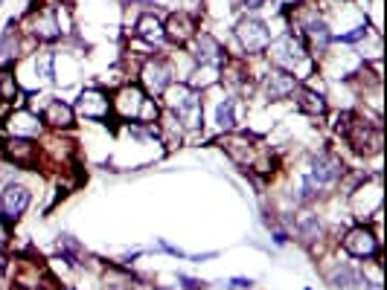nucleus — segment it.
<instances>
[{"instance_id": "1", "label": "nucleus", "mask_w": 387, "mask_h": 290, "mask_svg": "<svg viewBox=\"0 0 387 290\" xmlns=\"http://www.w3.org/2000/svg\"><path fill=\"white\" fill-rule=\"evenodd\" d=\"M166 108L184 128L198 131L204 125V108H201V93L189 84H169L166 87Z\"/></svg>"}, {"instance_id": "2", "label": "nucleus", "mask_w": 387, "mask_h": 290, "mask_svg": "<svg viewBox=\"0 0 387 290\" xmlns=\"http://www.w3.org/2000/svg\"><path fill=\"white\" fill-rule=\"evenodd\" d=\"M344 177V163L338 160L335 154H318L311 160V168L303 175V180H300V198L303 201H311V198H318L321 195V189H326V186H332V183H338Z\"/></svg>"}, {"instance_id": "3", "label": "nucleus", "mask_w": 387, "mask_h": 290, "mask_svg": "<svg viewBox=\"0 0 387 290\" xmlns=\"http://www.w3.org/2000/svg\"><path fill=\"white\" fill-rule=\"evenodd\" d=\"M352 122H347V128H344V137H347V142L352 145V149L358 151V154H379L381 151V142H384V137H381V128L379 125H373V122H367V119H358V116H350Z\"/></svg>"}, {"instance_id": "4", "label": "nucleus", "mask_w": 387, "mask_h": 290, "mask_svg": "<svg viewBox=\"0 0 387 290\" xmlns=\"http://www.w3.org/2000/svg\"><path fill=\"white\" fill-rule=\"evenodd\" d=\"M268 56H271V61L277 64V70L297 72L309 53H306V46H303L300 38H294V35H282L280 41L268 44Z\"/></svg>"}, {"instance_id": "5", "label": "nucleus", "mask_w": 387, "mask_h": 290, "mask_svg": "<svg viewBox=\"0 0 387 290\" xmlns=\"http://www.w3.org/2000/svg\"><path fill=\"white\" fill-rule=\"evenodd\" d=\"M236 38L245 53H265L271 44V32L259 18H242L236 27Z\"/></svg>"}, {"instance_id": "6", "label": "nucleus", "mask_w": 387, "mask_h": 290, "mask_svg": "<svg viewBox=\"0 0 387 290\" xmlns=\"http://www.w3.org/2000/svg\"><path fill=\"white\" fill-rule=\"evenodd\" d=\"M30 189L27 186H20V183H9L4 191H0V218H4V224L12 227L18 218L30 209Z\"/></svg>"}, {"instance_id": "7", "label": "nucleus", "mask_w": 387, "mask_h": 290, "mask_svg": "<svg viewBox=\"0 0 387 290\" xmlns=\"http://www.w3.org/2000/svg\"><path fill=\"white\" fill-rule=\"evenodd\" d=\"M300 32H303V46H306V53L309 56H323L329 50V44H332V32L329 27L318 18V15H311L306 20H300Z\"/></svg>"}, {"instance_id": "8", "label": "nucleus", "mask_w": 387, "mask_h": 290, "mask_svg": "<svg viewBox=\"0 0 387 290\" xmlns=\"http://www.w3.org/2000/svg\"><path fill=\"white\" fill-rule=\"evenodd\" d=\"M297 87H300L297 76H294V72H285V70H271L268 76L262 79V93H265V99H271V102H280V99L294 96Z\"/></svg>"}, {"instance_id": "9", "label": "nucleus", "mask_w": 387, "mask_h": 290, "mask_svg": "<svg viewBox=\"0 0 387 290\" xmlns=\"http://www.w3.org/2000/svg\"><path fill=\"white\" fill-rule=\"evenodd\" d=\"M344 250L355 258H379V238L367 227H355L344 238Z\"/></svg>"}, {"instance_id": "10", "label": "nucleus", "mask_w": 387, "mask_h": 290, "mask_svg": "<svg viewBox=\"0 0 387 290\" xmlns=\"http://www.w3.org/2000/svg\"><path fill=\"white\" fill-rule=\"evenodd\" d=\"M143 105H146V93H143L140 87H134V84L123 87V90L114 96V102H111V108H114L119 116H123V119H134V122H140Z\"/></svg>"}, {"instance_id": "11", "label": "nucleus", "mask_w": 387, "mask_h": 290, "mask_svg": "<svg viewBox=\"0 0 387 290\" xmlns=\"http://www.w3.org/2000/svg\"><path fill=\"white\" fill-rule=\"evenodd\" d=\"M143 87H146L149 93L160 96L166 93V87L172 84V70H169V64L163 58H149L146 64H143Z\"/></svg>"}, {"instance_id": "12", "label": "nucleus", "mask_w": 387, "mask_h": 290, "mask_svg": "<svg viewBox=\"0 0 387 290\" xmlns=\"http://www.w3.org/2000/svg\"><path fill=\"white\" fill-rule=\"evenodd\" d=\"M76 113H82L85 119H93V122H100V119H105L111 113V99L102 90H85L76 99Z\"/></svg>"}, {"instance_id": "13", "label": "nucleus", "mask_w": 387, "mask_h": 290, "mask_svg": "<svg viewBox=\"0 0 387 290\" xmlns=\"http://www.w3.org/2000/svg\"><path fill=\"white\" fill-rule=\"evenodd\" d=\"M192 56H196V61H198L201 67H222V64L227 61L225 46L215 41L213 35H207V32L196 35V50H192Z\"/></svg>"}, {"instance_id": "14", "label": "nucleus", "mask_w": 387, "mask_h": 290, "mask_svg": "<svg viewBox=\"0 0 387 290\" xmlns=\"http://www.w3.org/2000/svg\"><path fill=\"white\" fill-rule=\"evenodd\" d=\"M163 32L175 44H186V41H192L198 35V23L189 12H175V15H169V20L163 23Z\"/></svg>"}, {"instance_id": "15", "label": "nucleus", "mask_w": 387, "mask_h": 290, "mask_svg": "<svg viewBox=\"0 0 387 290\" xmlns=\"http://www.w3.org/2000/svg\"><path fill=\"white\" fill-rule=\"evenodd\" d=\"M4 154H6L12 163H18V165H32V160H35V145H32V139L12 137V139L4 145Z\"/></svg>"}, {"instance_id": "16", "label": "nucleus", "mask_w": 387, "mask_h": 290, "mask_svg": "<svg viewBox=\"0 0 387 290\" xmlns=\"http://www.w3.org/2000/svg\"><path fill=\"white\" fill-rule=\"evenodd\" d=\"M73 119H76V111L70 108L67 102H61V99H53L50 105H47V111H44V122L53 125V128H70V125H73Z\"/></svg>"}, {"instance_id": "17", "label": "nucleus", "mask_w": 387, "mask_h": 290, "mask_svg": "<svg viewBox=\"0 0 387 290\" xmlns=\"http://www.w3.org/2000/svg\"><path fill=\"white\" fill-rule=\"evenodd\" d=\"M294 93H297V108L303 113H309V116H323L326 113V99L321 93H314L309 87H297Z\"/></svg>"}, {"instance_id": "18", "label": "nucleus", "mask_w": 387, "mask_h": 290, "mask_svg": "<svg viewBox=\"0 0 387 290\" xmlns=\"http://www.w3.org/2000/svg\"><path fill=\"white\" fill-rule=\"evenodd\" d=\"M15 56H18V23L9 20L6 30H4V35H0V67L12 64Z\"/></svg>"}, {"instance_id": "19", "label": "nucleus", "mask_w": 387, "mask_h": 290, "mask_svg": "<svg viewBox=\"0 0 387 290\" xmlns=\"http://www.w3.org/2000/svg\"><path fill=\"white\" fill-rule=\"evenodd\" d=\"M9 128L15 137H35L41 131V122H38V116H32L30 111H18L12 119H9Z\"/></svg>"}, {"instance_id": "20", "label": "nucleus", "mask_w": 387, "mask_h": 290, "mask_svg": "<svg viewBox=\"0 0 387 290\" xmlns=\"http://www.w3.org/2000/svg\"><path fill=\"white\" fill-rule=\"evenodd\" d=\"M137 35L143 38V41H149V44H160L163 38H166V32H163V23H160V18L157 15H143L140 20H137Z\"/></svg>"}, {"instance_id": "21", "label": "nucleus", "mask_w": 387, "mask_h": 290, "mask_svg": "<svg viewBox=\"0 0 387 290\" xmlns=\"http://www.w3.org/2000/svg\"><path fill=\"white\" fill-rule=\"evenodd\" d=\"M32 35L38 41H56L61 35V27L56 23V15L53 12H41L35 18V23H32Z\"/></svg>"}, {"instance_id": "22", "label": "nucleus", "mask_w": 387, "mask_h": 290, "mask_svg": "<svg viewBox=\"0 0 387 290\" xmlns=\"http://www.w3.org/2000/svg\"><path fill=\"white\" fill-rule=\"evenodd\" d=\"M236 102L233 99H225V102H219V108H215V125H219L222 131H233V125H236Z\"/></svg>"}, {"instance_id": "23", "label": "nucleus", "mask_w": 387, "mask_h": 290, "mask_svg": "<svg viewBox=\"0 0 387 290\" xmlns=\"http://www.w3.org/2000/svg\"><path fill=\"white\" fill-rule=\"evenodd\" d=\"M59 250L64 253V258H67L70 264H79L82 247H79V244H76V241H73V238H70V235H61V238H59Z\"/></svg>"}, {"instance_id": "24", "label": "nucleus", "mask_w": 387, "mask_h": 290, "mask_svg": "<svg viewBox=\"0 0 387 290\" xmlns=\"http://www.w3.org/2000/svg\"><path fill=\"white\" fill-rule=\"evenodd\" d=\"M18 93V82L12 72H0V102H12Z\"/></svg>"}, {"instance_id": "25", "label": "nucleus", "mask_w": 387, "mask_h": 290, "mask_svg": "<svg viewBox=\"0 0 387 290\" xmlns=\"http://www.w3.org/2000/svg\"><path fill=\"white\" fill-rule=\"evenodd\" d=\"M329 282H332V287H350L355 282V273L347 267V264H341L335 273H329Z\"/></svg>"}, {"instance_id": "26", "label": "nucleus", "mask_w": 387, "mask_h": 290, "mask_svg": "<svg viewBox=\"0 0 387 290\" xmlns=\"http://www.w3.org/2000/svg\"><path fill=\"white\" fill-rule=\"evenodd\" d=\"M364 38H367V23H361V27H355L352 32L338 35L335 41H338V44H358V41H364Z\"/></svg>"}, {"instance_id": "27", "label": "nucleus", "mask_w": 387, "mask_h": 290, "mask_svg": "<svg viewBox=\"0 0 387 290\" xmlns=\"http://www.w3.org/2000/svg\"><path fill=\"white\" fill-rule=\"evenodd\" d=\"M35 67L41 70L44 79H53V56H41V61H35Z\"/></svg>"}, {"instance_id": "28", "label": "nucleus", "mask_w": 387, "mask_h": 290, "mask_svg": "<svg viewBox=\"0 0 387 290\" xmlns=\"http://www.w3.org/2000/svg\"><path fill=\"white\" fill-rule=\"evenodd\" d=\"M178 282L184 284V290H204L207 282H198V279H189V276H178Z\"/></svg>"}, {"instance_id": "29", "label": "nucleus", "mask_w": 387, "mask_h": 290, "mask_svg": "<svg viewBox=\"0 0 387 290\" xmlns=\"http://www.w3.org/2000/svg\"><path fill=\"white\" fill-rule=\"evenodd\" d=\"M242 6L251 9V12H256V9H262V6H265V0H242Z\"/></svg>"}, {"instance_id": "30", "label": "nucleus", "mask_w": 387, "mask_h": 290, "mask_svg": "<svg viewBox=\"0 0 387 290\" xmlns=\"http://www.w3.org/2000/svg\"><path fill=\"white\" fill-rule=\"evenodd\" d=\"M157 244H160V247H163L166 253H172V256H178V258H184V250H178V247H172V244H166V241H163V238L157 241Z\"/></svg>"}, {"instance_id": "31", "label": "nucleus", "mask_w": 387, "mask_h": 290, "mask_svg": "<svg viewBox=\"0 0 387 290\" xmlns=\"http://www.w3.org/2000/svg\"><path fill=\"white\" fill-rule=\"evenodd\" d=\"M274 244H280V247H282V244H288V232L277 229V232H274Z\"/></svg>"}, {"instance_id": "32", "label": "nucleus", "mask_w": 387, "mask_h": 290, "mask_svg": "<svg viewBox=\"0 0 387 290\" xmlns=\"http://www.w3.org/2000/svg\"><path fill=\"white\" fill-rule=\"evenodd\" d=\"M230 284H233V287H251V284H254V279H233Z\"/></svg>"}, {"instance_id": "33", "label": "nucleus", "mask_w": 387, "mask_h": 290, "mask_svg": "<svg viewBox=\"0 0 387 290\" xmlns=\"http://www.w3.org/2000/svg\"><path fill=\"white\" fill-rule=\"evenodd\" d=\"M367 287H370V290H381V282H370Z\"/></svg>"}, {"instance_id": "34", "label": "nucleus", "mask_w": 387, "mask_h": 290, "mask_svg": "<svg viewBox=\"0 0 387 290\" xmlns=\"http://www.w3.org/2000/svg\"><path fill=\"white\" fill-rule=\"evenodd\" d=\"M157 290H172V287H157Z\"/></svg>"}, {"instance_id": "35", "label": "nucleus", "mask_w": 387, "mask_h": 290, "mask_svg": "<svg viewBox=\"0 0 387 290\" xmlns=\"http://www.w3.org/2000/svg\"><path fill=\"white\" fill-rule=\"evenodd\" d=\"M306 290H309V287H306Z\"/></svg>"}]
</instances>
